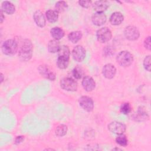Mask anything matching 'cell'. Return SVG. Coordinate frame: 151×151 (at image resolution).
<instances>
[{
    "instance_id": "obj_3",
    "label": "cell",
    "mask_w": 151,
    "mask_h": 151,
    "mask_svg": "<svg viewBox=\"0 0 151 151\" xmlns=\"http://www.w3.org/2000/svg\"><path fill=\"white\" fill-rule=\"evenodd\" d=\"M18 50V44L12 39L5 41L2 45V51L7 55H11L16 53Z\"/></svg>"
},
{
    "instance_id": "obj_13",
    "label": "cell",
    "mask_w": 151,
    "mask_h": 151,
    "mask_svg": "<svg viewBox=\"0 0 151 151\" xmlns=\"http://www.w3.org/2000/svg\"><path fill=\"white\" fill-rule=\"evenodd\" d=\"M92 22L97 26H101L106 22V16L103 12H96L92 16Z\"/></svg>"
},
{
    "instance_id": "obj_34",
    "label": "cell",
    "mask_w": 151,
    "mask_h": 151,
    "mask_svg": "<svg viewBox=\"0 0 151 151\" xmlns=\"http://www.w3.org/2000/svg\"><path fill=\"white\" fill-rule=\"evenodd\" d=\"M0 15H1V17H0V19H1V23H2L4 21V19H5V17L3 15V11H2V9H1V12H0Z\"/></svg>"
},
{
    "instance_id": "obj_28",
    "label": "cell",
    "mask_w": 151,
    "mask_h": 151,
    "mask_svg": "<svg viewBox=\"0 0 151 151\" xmlns=\"http://www.w3.org/2000/svg\"><path fill=\"white\" fill-rule=\"evenodd\" d=\"M131 106L129 103H124L120 106V111L124 114H127L131 111Z\"/></svg>"
},
{
    "instance_id": "obj_7",
    "label": "cell",
    "mask_w": 151,
    "mask_h": 151,
    "mask_svg": "<svg viewBox=\"0 0 151 151\" xmlns=\"http://www.w3.org/2000/svg\"><path fill=\"white\" fill-rule=\"evenodd\" d=\"M38 70L40 74L45 78L51 81H54L55 79V73L48 65L44 64L40 65L38 68Z\"/></svg>"
},
{
    "instance_id": "obj_5",
    "label": "cell",
    "mask_w": 151,
    "mask_h": 151,
    "mask_svg": "<svg viewBox=\"0 0 151 151\" xmlns=\"http://www.w3.org/2000/svg\"><path fill=\"white\" fill-rule=\"evenodd\" d=\"M96 37L99 42L104 43L111 40L112 34L111 31L108 28L103 27L97 31Z\"/></svg>"
},
{
    "instance_id": "obj_27",
    "label": "cell",
    "mask_w": 151,
    "mask_h": 151,
    "mask_svg": "<svg viewBox=\"0 0 151 151\" xmlns=\"http://www.w3.org/2000/svg\"><path fill=\"white\" fill-rule=\"evenodd\" d=\"M55 11H57L58 12H62L64 11L67 8V4L65 1H58L55 4Z\"/></svg>"
},
{
    "instance_id": "obj_1",
    "label": "cell",
    "mask_w": 151,
    "mask_h": 151,
    "mask_svg": "<svg viewBox=\"0 0 151 151\" xmlns=\"http://www.w3.org/2000/svg\"><path fill=\"white\" fill-rule=\"evenodd\" d=\"M33 45L31 41L29 40H25L22 42L19 48L18 56L21 60L27 61L31 58L32 55Z\"/></svg>"
},
{
    "instance_id": "obj_29",
    "label": "cell",
    "mask_w": 151,
    "mask_h": 151,
    "mask_svg": "<svg viewBox=\"0 0 151 151\" xmlns=\"http://www.w3.org/2000/svg\"><path fill=\"white\" fill-rule=\"evenodd\" d=\"M83 75V71L80 67H76L73 69V76L76 79H80L82 77Z\"/></svg>"
},
{
    "instance_id": "obj_12",
    "label": "cell",
    "mask_w": 151,
    "mask_h": 151,
    "mask_svg": "<svg viewBox=\"0 0 151 151\" xmlns=\"http://www.w3.org/2000/svg\"><path fill=\"white\" fill-rule=\"evenodd\" d=\"M82 86L86 91H91L94 89L96 83L92 77L86 76L82 80Z\"/></svg>"
},
{
    "instance_id": "obj_11",
    "label": "cell",
    "mask_w": 151,
    "mask_h": 151,
    "mask_svg": "<svg viewBox=\"0 0 151 151\" xmlns=\"http://www.w3.org/2000/svg\"><path fill=\"white\" fill-rule=\"evenodd\" d=\"M102 73L104 77L108 79H111L116 74V68L113 64H107L103 67Z\"/></svg>"
},
{
    "instance_id": "obj_24",
    "label": "cell",
    "mask_w": 151,
    "mask_h": 151,
    "mask_svg": "<svg viewBox=\"0 0 151 151\" xmlns=\"http://www.w3.org/2000/svg\"><path fill=\"white\" fill-rule=\"evenodd\" d=\"M67 132V127L65 124H60L58 125L55 131L56 136L58 137H62L66 134Z\"/></svg>"
},
{
    "instance_id": "obj_35",
    "label": "cell",
    "mask_w": 151,
    "mask_h": 151,
    "mask_svg": "<svg viewBox=\"0 0 151 151\" xmlns=\"http://www.w3.org/2000/svg\"><path fill=\"white\" fill-rule=\"evenodd\" d=\"M1 83H2V81H3V80H4V76H3V74L1 73Z\"/></svg>"
},
{
    "instance_id": "obj_10",
    "label": "cell",
    "mask_w": 151,
    "mask_h": 151,
    "mask_svg": "<svg viewBox=\"0 0 151 151\" xmlns=\"http://www.w3.org/2000/svg\"><path fill=\"white\" fill-rule=\"evenodd\" d=\"M80 106L87 111H91L94 108V102L91 98L88 96H82L79 99Z\"/></svg>"
},
{
    "instance_id": "obj_33",
    "label": "cell",
    "mask_w": 151,
    "mask_h": 151,
    "mask_svg": "<svg viewBox=\"0 0 151 151\" xmlns=\"http://www.w3.org/2000/svg\"><path fill=\"white\" fill-rule=\"evenodd\" d=\"M24 139V136H17L15 140V143L18 145V144H19L20 143H21Z\"/></svg>"
},
{
    "instance_id": "obj_16",
    "label": "cell",
    "mask_w": 151,
    "mask_h": 151,
    "mask_svg": "<svg viewBox=\"0 0 151 151\" xmlns=\"http://www.w3.org/2000/svg\"><path fill=\"white\" fill-rule=\"evenodd\" d=\"M124 17L120 12H113L110 17V22L113 25H120L123 21Z\"/></svg>"
},
{
    "instance_id": "obj_9",
    "label": "cell",
    "mask_w": 151,
    "mask_h": 151,
    "mask_svg": "<svg viewBox=\"0 0 151 151\" xmlns=\"http://www.w3.org/2000/svg\"><path fill=\"white\" fill-rule=\"evenodd\" d=\"M72 56L75 61L81 62L85 58L86 50L81 45H77L72 51Z\"/></svg>"
},
{
    "instance_id": "obj_4",
    "label": "cell",
    "mask_w": 151,
    "mask_h": 151,
    "mask_svg": "<svg viewBox=\"0 0 151 151\" xmlns=\"http://www.w3.org/2000/svg\"><path fill=\"white\" fill-rule=\"evenodd\" d=\"M60 86L65 90L74 91L77 89V83L70 77H64L61 80Z\"/></svg>"
},
{
    "instance_id": "obj_21",
    "label": "cell",
    "mask_w": 151,
    "mask_h": 151,
    "mask_svg": "<svg viewBox=\"0 0 151 151\" xmlns=\"http://www.w3.org/2000/svg\"><path fill=\"white\" fill-rule=\"evenodd\" d=\"M82 38V33L79 31H75L71 32L68 35V40L73 43H76Z\"/></svg>"
},
{
    "instance_id": "obj_8",
    "label": "cell",
    "mask_w": 151,
    "mask_h": 151,
    "mask_svg": "<svg viewBox=\"0 0 151 151\" xmlns=\"http://www.w3.org/2000/svg\"><path fill=\"white\" fill-rule=\"evenodd\" d=\"M126 129L125 124L119 122H112L108 125V129L116 134H123L126 131Z\"/></svg>"
},
{
    "instance_id": "obj_18",
    "label": "cell",
    "mask_w": 151,
    "mask_h": 151,
    "mask_svg": "<svg viewBox=\"0 0 151 151\" xmlns=\"http://www.w3.org/2000/svg\"><path fill=\"white\" fill-rule=\"evenodd\" d=\"M50 34L52 37L56 40L61 39L64 36V32L63 29L60 27H54L50 30Z\"/></svg>"
},
{
    "instance_id": "obj_20",
    "label": "cell",
    "mask_w": 151,
    "mask_h": 151,
    "mask_svg": "<svg viewBox=\"0 0 151 151\" xmlns=\"http://www.w3.org/2000/svg\"><path fill=\"white\" fill-rule=\"evenodd\" d=\"M149 119L147 113L142 109H139L134 115V119L137 122H142Z\"/></svg>"
},
{
    "instance_id": "obj_19",
    "label": "cell",
    "mask_w": 151,
    "mask_h": 151,
    "mask_svg": "<svg viewBox=\"0 0 151 151\" xmlns=\"http://www.w3.org/2000/svg\"><path fill=\"white\" fill-rule=\"evenodd\" d=\"M60 47V42L58 40H50L47 46L48 50L51 53H55L58 52Z\"/></svg>"
},
{
    "instance_id": "obj_2",
    "label": "cell",
    "mask_w": 151,
    "mask_h": 151,
    "mask_svg": "<svg viewBox=\"0 0 151 151\" xmlns=\"http://www.w3.org/2000/svg\"><path fill=\"white\" fill-rule=\"evenodd\" d=\"M116 61L120 66L124 67H128L133 63V57L130 52L122 51L117 55Z\"/></svg>"
},
{
    "instance_id": "obj_31",
    "label": "cell",
    "mask_w": 151,
    "mask_h": 151,
    "mask_svg": "<svg viewBox=\"0 0 151 151\" xmlns=\"http://www.w3.org/2000/svg\"><path fill=\"white\" fill-rule=\"evenodd\" d=\"M92 2L91 1H88V0H81L78 1V4L79 5L84 8H88L90 6V5H91Z\"/></svg>"
},
{
    "instance_id": "obj_26",
    "label": "cell",
    "mask_w": 151,
    "mask_h": 151,
    "mask_svg": "<svg viewBox=\"0 0 151 151\" xmlns=\"http://www.w3.org/2000/svg\"><path fill=\"white\" fill-rule=\"evenodd\" d=\"M116 142L119 145L122 146H127L128 143V140L126 136L123 134H119V136L116 139Z\"/></svg>"
},
{
    "instance_id": "obj_23",
    "label": "cell",
    "mask_w": 151,
    "mask_h": 151,
    "mask_svg": "<svg viewBox=\"0 0 151 151\" xmlns=\"http://www.w3.org/2000/svg\"><path fill=\"white\" fill-rule=\"evenodd\" d=\"M70 55V51L68 46L65 45L60 46L59 50L58 51V57L69 59Z\"/></svg>"
},
{
    "instance_id": "obj_6",
    "label": "cell",
    "mask_w": 151,
    "mask_h": 151,
    "mask_svg": "<svg viewBox=\"0 0 151 151\" xmlns=\"http://www.w3.org/2000/svg\"><path fill=\"white\" fill-rule=\"evenodd\" d=\"M126 38L130 41H134L138 39L140 35L138 29L133 25H129L125 28L124 31Z\"/></svg>"
},
{
    "instance_id": "obj_30",
    "label": "cell",
    "mask_w": 151,
    "mask_h": 151,
    "mask_svg": "<svg viewBox=\"0 0 151 151\" xmlns=\"http://www.w3.org/2000/svg\"><path fill=\"white\" fill-rule=\"evenodd\" d=\"M143 67L148 71H150V55L146 56L143 60Z\"/></svg>"
},
{
    "instance_id": "obj_25",
    "label": "cell",
    "mask_w": 151,
    "mask_h": 151,
    "mask_svg": "<svg viewBox=\"0 0 151 151\" xmlns=\"http://www.w3.org/2000/svg\"><path fill=\"white\" fill-rule=\"evenodd\" d=\"M69 64V59L58 57L57 61V65L60 69H65Z\"/></svg>"
},
{
    "instance_id": "obj_15",
    "label": "cell",
    "mask_w": 151,
    "mask_h": 151,
    "mask_svg": "<svg viewBox=\"0 0 151 151\" xmlns=\"http://www.w3.org/2000/svg\"><path fill=\"white\" fill-rule=\"evenodd\" d=\"M109 6V3L107 1H97L93 5V8L96 12H103Z\"/></svg>"
},
{
    "instance_id": "obj_14",
    "label": "cell",
    "mask_w": 151,
    "mask_h": 151,
    "mask_svg": "<svg viewBox=\"0 0 151 151\" xmlns=\"http://www.w3.org/2000/svg\"><path fill=\"white\" fill-rule=\"evenodd\" d=\"M34 19L37 26L44 27L46 24V20L43 13L40 11H36L34 14Z\"/></svg>"
},
{
    "instance_id": "obj_17",
    "label": "cell",
    "mask_w": 151,
    "mask_h": 151,
    "mask_svg": "<svg viewBox=\"0 0 151 151\" xmlns=\"http://www.w3.org/2000/svg\"><path fill=\"white\" fill-rule=\"evenodd\" d=\"M1 9L4 12L9 15H11L14 13L15 11V8L14 4H12L11 2L4 1L2 4Z\"/></svg>"
},
{
    "instance_id": "obj_22",
    "label": "cell",
    "mask_w": 151,
    "mask_h": 151,
    "mask_svg": "<svg viewBox=\"0 0 151 151\" xmlns=\"http://www.w3.org/2000/svg\"><path fill=\"white\" fill-rule=\"evenodd\" d=\"M46 17L50 22H55L58 18V12L55 10L49 9L46 12Z\"/></svg>"
},
{
    "instance_id": "obj_32",
    "label": "cell",
    "mask_w": 151,
    "mask_h": 151,
    "mask_svg": "<svg viewBox=\"0 0 151 151\" xmlns=\"http://www.w3.org/2000/svg\"><path fill=\"white\" fill-rule=\"evenodd\" d=\"M144 45H145V47L148 50H150V48H151V45H150V36H149L147 37L145 41H144Z\"/></svg>"
}]
</instances>
